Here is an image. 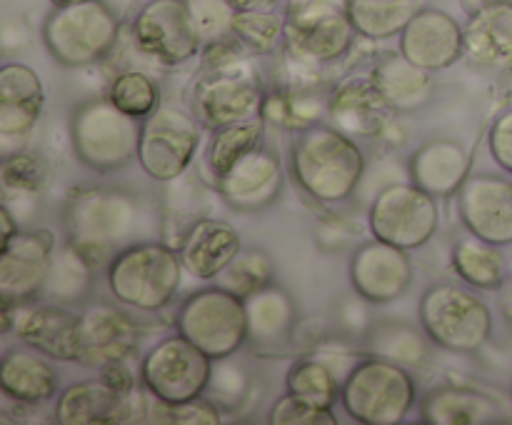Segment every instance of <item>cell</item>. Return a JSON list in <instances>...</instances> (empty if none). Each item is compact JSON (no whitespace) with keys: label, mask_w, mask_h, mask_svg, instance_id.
I'll list each match as a JSON object with an SVG mask.
<instances>
[{"label":"cell","mask_w":512,"mask_h":425,"mask_svg":"<svg viewBox=\"0 0 512 425\" xmlns=\"http://www.w3.org/2000/svg\"><path fill=\"white\" fill-rule=\"evenodd\" d=\"M270 425H338L333 408L310 403L285 390L268 410Z\"/></svg>","instance_id":"obj_43"},{"label":"cell","mask_w":512,"mask_h":425,"mask_svg":"<svg viewBox=\"0 0 512 425\" xmlns=\"http://www.w3.org/2000/svg\"><path fill=\"white\" fill-rule=\"evenodd\" d=\"M140 120L115 108L108 98L80 103L70 118V145L85 168L108 175L138 158Z\"/></svg>","instance_id":"obj_8"},{"label":"cell","mask_w":512,"mask_h":425,"mask_svg":"<svg viewBox=\"0 0 512 425\" xmlns=\"http://www.w3.org/2000/svg\"><path fill=\"white\" fill-rule=\"evenodd\" d=\"M45 108V85L25 63L0 68V135L3 140L25 138L38 125Z\"/></svg>","instance_id":"obj_26"},{"label":"cell","mask_w":512,"mask_h":425,"mask_svg":"<svg viewBox=\"0 0 512 425\" xmlns=\"http://www.w3.org/2000/svg\"><path fill=\"white\" fill-rule=\"evenodd\" d=\"M145 210L133 193L123 188H80L63 210L65 238L93 263L108 265L128 245L138 243Z\"/></svg>","instance_id":"obj_1"},{"label":"cell","mask_w":512,"mask_h":425,"mask_svg":"<svg viewBox=\"0 0 512 425\" xmlns=\"http://www.w3.org/2000/svg\"><path fill=\"white\" fill-rule=\"evenodd\" d=\"M53 170L50 163L35 150H8L0 165V185L8 198L13 195H43L48 190Z\"/></svg>","instance_id":"obj_40"},{"label":"cell","mask_w":512,"mask_h":425,"mask_svg":"<svg viewBox=\"0 0 512 425\" xmlns=\"http://www.w3.org/2000/svg\"><path fill=\"white\" fill-rule=\"evenodd\" d=\"M183 273L178 248L160 240H138L105 265V283L123 308L160 313L178 298Z\"/></svg>","instance_id":"obj_3"},{"label":"cell","mask_w":512,"mask_h":425,"mask_svg":"<svg viewBox=\"0 0 512 425\" xmlns=\"http://www.w3.org/2000/svg\"><path fill=\"white\" fill-rule=\"evenodd\" d=\"M368 228L383 243L403 250L423 248L440 230L438 198L413 180L388 185L370 203Z\"/></svg>","instance_id":"obj_11"},{"label":"cell","mask_w":512,"mask_h":425,"mask_svg":"<svg viewBox=\"0 0 512 425\" xmlns=\"http://www.w3.org/2000/svg\"><path fill=\"white\" fill-rule=\"evenodd\" d=\"M305 3H315V0H288V8H298V5Z\"/></svg>","instance_id":"obj_53"},{"label":"cell","mask_w":512,"mask_h":425,"mask_svg":"<svg viewBox=\"0 0 512 425\" xmlns=\"http://www.w3.org/2000/svg\"><path fill=\"white\" fill-rule=\"evenodd\" d=\"M93 270V263H90L80 250H75L73 245L65 243V248L60 250V253H55L53 268H50L43 295L63 305L80 303V300L90 293Z\"/></svg>","instance_id":"obj_37"},{"label":"cell","mask_w":512,"mask_h":425,"mask_svg":"<svg viewBox=\"0 0 512 425\" xmlns=\"http://www.w3.org/2000/svg\"><path fill=\"white\" fill-rule=\"evenodd\" d=\"M393 110L385 103L373 78L353 75L343 80L328 98V118L335 128L353 138H375L383 135L393 120Z\"/></svg>","instance_id":"obj_24"},{"label":"cell","mask_w":512,"mask_h":425,"mask_svg":"<svg viewBox=\"0 0 512 425\" xmlns=\"http://www.w3.org/2000/svg\"><path fill=\"white\" fill-rule=\"evenodd\" d=\"M55 258V235L48 228L18 230L0 245V298L25 305L43 295Z\"/></svg>","instance_id":"obj_15"},{"label":"cell","mask_w":512,"mask_h":425,"mask_svg":"<svg viewBox=\"0 0 512 425\" xmlns=\"http://www.w3.org/2000/svg\"><path fill=\"white\" fill-rule=\"evenodd\" d=\"M418 403V383L405 365L368 355L345 373L340 405L360 425H400Z\"/></svg>","instance_id":"obj_4"},{"label":"cell","mask_w":512,"mask_h":425,"mask_svg":"<svg viewBox=\"0 0 512 425\" xmlns=\"http://www.w3.org/2000/svg\"><path fill=\"white\" fill-rule=\"evenodd\" d=\"M265 90L263 80L250 68L238 70H203L190 93V110L205 130H220L225 125L263 115Z\"/></svg>","instance_id":"obj_13"},{"label":"cell","mask_w":512,"mask_h":425,"mask_svg":"<svg viewBox=\"0 0 512 425\" xmlns=\"http://www.w3.org/2000/svg\"><path fill=\"white\" fill-rule=\"evenodd\" d=\"M0 390L18 405H43L58 398V370L48 355L28 345L10 348L0 360Z\"/></svg>","instance_id":"obj_28"},{"label":"cell","mask_w":512,"mask_h":425,"mask_svg":"<svg viewBox=\"0 0 512 425\" xmlns=\"http://www.w3.org/2000/svg\"><path fill=\"white\" fill-rule=\"evenodd\" d=\"M0 218H3V243H5V240H10L15 233H18L20 223H15V218H13V213H10L8 203L0 208Z\"/></svg>","instance_id":"obj_49"},{"label":"cell","mask_w":512,"mask_h":425,"mask_svg":"<svg viewBox=\"0 0 512 425\" xmlns=\"http://www.w3.org/2000/svg\"><path fill=\"white\" fill-rule=\"evenodd\" d=\"M185 3H188L195 28H198L200 38L205 43H215V40L233 35V23L238 10H235L230 0H185Z\"/></svg>","instance_id":"obj_44"},{"label":"cell","mask_w":512,"mask_h":425,"mask_svg":"<svg viewBox=\"0 0 512 425\" xmlns=\"http://www.w3.org/2000/svg\"><path fill=\"white\" fill-rule=\"evenodd\" d=\"M465 58L488 73L512 68V0L485 5L468 15Z\"/></svg>","instance_id":"obj_25"},{"label":"cell","mask_w":512,"mask_h":425,"mask_svg":"<svg viewBox=\"0 0 512 425\" xmlns=\"http://www.w3.org/2000/svg\"><path fill=\"white\" fill-rule=\"evenodd\" d=\"M355 38L358 30L350 23L345 3L338 0H315L285 13V45L305 65H328L345 58Z\"/></svg>","instance_id":"obj_12"},{"label":"cell","mask_w":512,"mask_h":425,"mask_svg":"<svg viewBox=\"0 0 512 425\" xmlns=\"http://www.w3.org/2000/svg\"><path fill=\"white\" fill-rule=\"evenodd\" d=\"M365 353L388 358L405 368H420L430 355V338L425 330L398 320H383L370 325L365 333Z\"/></svg>","instance_id":"obj_34"},{"label":"cell","mask_w":512,"mask_h":425,"mask_svg":"<svg viewBox=\"0 0 512 425\" xmlns=\"http://www.w3.org/2000/svg\"><path fill=\"white\" fill-rule=\"evenodd\" d=\"M365 303H368V300H365L363 295L355 293V290L348 295V298L340 300L338 325L343 333H348V335L368 333L370 325H368V308H365Z\"/></svg>","instance_id":"obj_47"},{"label":"cell","mask_w":512,"mask_h":425,"mask_svg":"<svg viewBox=\"0 0 512 425\" xmlns=\"http://www.w3.org/2000/svg\"><path fill=\"white\" fill-rule=\"evenodd\" d=\"M453 270L475 290H500L508 280V260L500 245L488 243L468 230L453 243Z\"/></svg>","instance_id":"obj_31"},{"label":"cell","mask_w":512,"mask_h":425,"mask_svg":"<svg viewBox=\"0 0 512 425\" xmlns=\"http://www.w3.org/2000/svg\"><path fill=\"white\" fill-rule=\"evenodd\" d=\"M178 253L185 273L210 283V280H218L243 253V238L228 220L200 218L180 235Z\"/></svg>","instance_id":"obj_23"},{"label":"cell","mask_w":512,"mask_h":425,"mask_svg":"<svg viewBox=\"0 0 512 425\" xmlns=\"http://www.w3.org/2000/svg\"><path fill=\"white\" fill-rule=\"evenodd\" d=\"M13 333L28 348L60 363H80V313L63 303H25L15 310Z\"/></svg>","instance_id":"obj_20"},{"label":"cell","mask_w":512,"mask_h":425,"mask_svg":"<svg viewBox=\"0 0 512 425\" xmlns=\"http://www.w3.org/2000/svg\"><path fill=\"white\" fill-rule=\"evenodd\" d=\"M375 88L395 115H415L433 100L435 78L403 53H383L370 70Z\"/></svg>","instance_id":"obj_29"},{"label":"cell","mask_w":512,"mask_h":425,"mask_svg":"<svg viewBox=\"0 0 512 425\" xmlns=\"http://www.w3.org/2000/svg\"><path fill=\"white\" fill-rule=\"evenodd\" d=\"M140 328L120 303H90L80 310V363L105 368L138 353Z\"/></svg>","instance_id":"obj_19"},{"label":"cell","mask_w":512,"mask_h":425,"mask_svg":"<svg viewBox=\"0 0 512 425\" xmlns=\"http://www.w3.org/2000/svg\"><path fill=\"white\" fill-rule=\"evenodd\" d=\"M265 128H268V120L263 115H258V118L243 120V123L225 125V128L213 130L208 150H205V163H208V170L213 173V178L225 175L245 155L263 148Z\"/></svg>","instance_id":"obj_35"},{"label":"cell","mask_w":512,"mask_h":425,"mask_svg":"<svg viewBox=\"0 0 512 425\" xmlns=\"http://www.w3.org/2000/svg\"><path fill=\"white\" fill-rule=\"evenodd\" d=\"M233 35L253 55H270L285 45V15L275 10H238Z\"/></svg>","instance_id":"obj_41"},{"label":"cell","mask_w":512,"mask_h":425,"mask_svg":"<svg viewBox=\"0 0 512 425\" xmlns=\"http://www.w3.org/2000/svg\"><path fill=\"white\" fill-rule=\"evenodd\" d=\"M290 168L298 188L323 205L353 198L365 178V150L358 138L333 123H313L298 130L290 145Z\"/></svg>","instance_id":"obj_2"},{"label":"cell","mask_w":512,"mask_h":425,"mask_svg":"<svg viewBox=\"0 0 512 425\" xmlns=\"http://www.w3.org/2000/svg\"><path fill=\"white\" fill-rule=\"evenodd\" d=\"M498 415L493 398L460 385L433 388L420 400V420L428 425H483L498 420Z\"/></svg>","instance_id":"obj_30"},{"label":"cell","mask_w":512,"mask_h":425,"mask_svg":"<svg viewBox=\"0 0 512 425\" xmlns=\"http://www.w3.org/2000/svg\"><path fill=\"white\" fill-rule=\"evenodd\" d=\"M340 380L338 370L325 363L323 358H300L290 365L285 373V390L310 403L335 408L340 400Z\"/></svg>","instance_id":"obj_38"},{"label":"cell","mask_w":512,"mask_h":425,"mask_svg":"<svg viewBox=\"0 0 512 425\" xmlns=\"http://www.w3.org/2000/svg\"><path fill=\"white\" fill-rule=\"evenodd\" d=\"M213 180L218 195L230 208L253 215L263 213L283 195L285 170L278 153L263 145V148L245 155L228 173Z\"/></svg>","instance_id":"obj_21"},{"label":"cell","mask_w":512,"mask_h":425,"mask_svg":"<svg viewBox=\"0 0 512 425\" xmlns=\"http://www.w3.org/2000/svg\"><path fill=\"white\" fill-rule=\"evenodd\" d=\"M493 3H505V0H460V5H463L465 13H475V10L485 8V5H493Z\"/></svg>","instance_id":"obj_50"},{"label":"cell","mask_w":512,"mask_h":425,"mask_svg":"<svg viewBox=\"0 0 512 425\" xmlns=\"http://www.w3.org/2000/svg\"><path fill=\"white\" fill-rule=\"evenodd\" d=\"M275 283V263L265 250L250 248L243 250L238 258L233 260L228 270L220 275V285L235 290L243 298L258 293V290L268 288Z\"/></svg>","instance_id":"obj_42"},{"label":"cell","mask_w":512,"mask_h":425,"mask_svg":"<svg viewBox=\"0 0 512 425\" xmlns=\"http://www.w3.org/2000/svg\"><path fill=\"white\" fill-rule=\"evenodd\" d=\"M488 150L500 170L512 175V108L503 110L488 130Z\"/></svg>","instance_id":"obj_46"},{"label":"cell","mask_w":512,"mask_h":425,"mask_svg":"<svg viewBox=\"0 0 512 425\" xmlns=\"http://www.w3.org/2000/svg\"><path fill=\"white\" fill-rule=\"evenodd\" d=\"M105 98H108L115 108L123 110L125 115L140 120V123L163 105L160 85L155 83L148 73L133 68L120 70L118 75H113L108 90H105Z\"/></svg>","instance_id":"obj_39"},{"label":"cell","mask_w":512,"mask_h":425,"mask_svg":"<svg viewBox=\"0 0 512 425\" xmlns=\"http://www.w3.org/2000/svg\"><path fill=\"white\" fill-rule=\"evenodd\" d=\"M135 48L153 63L178 68L205 48L185 0H148L133 20Z\"/></svg>","instance_id":"obj_14"},{"label":"cell","mask_w":512,"mask_h":425,"mask_svg":"<svg viewBox=\"0 0 512 425\" xmlns=\"http://www.w3.org/2000/svg\"><path fill=\"white\" fill-rule=\"evenodd\" d=\"M235 10H275L283 0H230Z\"/></svg>","instance_id":"obj_48"},{"label":"cell","mask_w":512,"mask_h":425,"mask_svg":"<svg viewBox=\"0 0 512 425\" xmlns=\"http://www.w3.org/2000/svg\"><path fill=\"white\" fill-rule=\"evenodd\" d=\"M40 38L60 68H88L113 53L120 38V18L103 0L60 5L48 13Z\"/></svg>","instance_id":"obj_5"},{"label":"cell","mask_w":512,"mask_h":425,"mask_svg":"<svg viewBox=\"0 0 512 425\" xmlns=\"http://www.w3.org/2000/svg\"><path fill=\"white\" fill-rule=\"evenodd\" d=\"M323 110L328 113V103L315 95V90L305 83L285 85V88L270 90L263 105V118L278 128L298 133L308 125L320 123Z\"/></svg>","instance_id":"obj_36"},{"label":"cell","mask_w":512,"mask_h":425,"mask_svg":"<svg viewBox=\"0 0 512 425\" xmlns=\"http://www.w3.org/2000/svg\"><path fill=\"white\" fill-rule=\"evenodd\" d=\"M203 125L188 110L160 105L140 123L138 165L155 183L183 178L195 163L203 138Z\"/></svg>","instance_id":"obj_10"},{"label":"cell","mask_w":512,"mask_h":425,"mask_svg":"<svg viewBox=\"0 0 512 425\" xmlns=\"http://www.w3.org/2000/svg\"><path fill=\"white\" fill-rule=\"evenodd\" d=\"M360 38H400L410 20L423 10V0H343Z\"/></svg>","instance_id":"obj_33"},{"label":"cell","mask_w":512,"mask_h":425,"mask_svg":"<svg viewBox=\"0 0 512 425\" xmlns=\"http://www.w3.org/2000/svg\"><path fill=\"white\" fill-rule=\"evenodd\" d=\"M410 250L373 238L360 243L350 258V285L368 303L385 305L403 298L413 285Z\"/></svg>","instance_id":"obj_17"},{"label":"cell","mask_w":512,"mask_h":425,"mask_svg":"<svg viewBox=\"0 0 512 425\" xmlns=\"http://www.w3.org/2000/svg\"><path fill=\"white\" fill-rule=\"evenodd\" d=\"M213 363L210 355L175 330L143 355L140 383L153 400L178 405L205 395L213 383Z\"/></svg>","instance_id":"obj_9"},{"label":"cell","mask_w":512,"mask_h":425,"mask_svg":"<svg viewBox=\"0 0 512 425\" xmlns=\"http://www.w3.org/2000/svg\"><path fill=\"white\" fill-rule=\"evenodd\" d=\"M155 408L158 410V418L153 420H163V423H173V425H220L223 423V415H220V408L208 400L205 395L193 400H185V403L178 405H168L155 400Z\"/></svg>","instance_id":"obj_45"},{"label":"cell","mask_w":512,"mask_h":425,"mask_svg":"<svg viewBox=\"0 0 512 425\" xmlns=\"http://www.w3.org/2000/svg\"><path fill=\"white\" fill-rule=\"evenodd\" d=\"M175 330L223 363L250 340L248 305L243 295L225 285H205L183 298L175 313Z\"/></svg>","instance_id":"obj_7"},{"label":"cell","mask_w":512,"mask_h":425,"mask_svg":"<svg viewBox=\"0 0 512 425\" xmlns=\"http://www.w3.org/2000/svg\"><path fill=\"white\" fill-rule=\"evenodd\" d=\"M400 53L430 73L465 58V25L440 8H423L400 33Z\"/></svg>","instance_id":"obj_22"},{"label":"cell","mask_w":512,"mask_h":425,"mask_svg":"<svg viewBox=\"0 0 512 425\" xmlns=\"http://www.w3.org/2000/svg\"><path fill=\"white\" fill-rule=\"evenodd\" d=\"M500 308H503L505 320L512 325V283L503 290V298H500Z\"/></svg>","instance_id":"obj_51"},{"label":"cell","mask_w":512,"mask_h":425,"mask_svg":"<svg viewBox=\"0 0 512 425\" xmlns=\"http://www.w3.org/2000/svg\"><path fill=\"white\" fill-rule=\"evenodd\" d=\"M143 393H120L100 375L68 385L55 398L53 418L60 425H115L145 420Z\"/></svg>","instance_id":"obj_16"},{"label":"cell","mask_w":512,"mask_h":425,"mask_svg":"<svg viewBox=\"0 0 512 425\" xmlns=\"http://www.w3.org/2000/svg\"><path fill=\"white\" fill-rule=\"evenodd\" d=\"M53 8H60V5H75V3H85V0H50Z\"/></svg>","instance_id":"obj_52"},{"label":"cell","mask_w":512,"mask_h":425,"mask_svg":"<svg viewBox=\"0 0 512 425\" xmlns=\"http://www.w3.org/2000/svg\"><path fill=\"white\" fill-rule=\"evenodd\" d=\"M470 168L473 160L468 148L453 138H438L420 145L408 163L410 180L435 198H455L470 178Z\"/></svg>","instance_id":"obj_27"},{"label":"cell","mask_w":512,"mask_h":425,"mask_svg":"<svg viewBox=\"0 0 512 425\" xmlns=\"http://www.w3.org/2000/svg\"><path fill=\"white\" fill-rule=\"evenodd\" d=\"M245 305H248L250 340L260 345L278 343L285 335H293L295 325L300 320L293 295L275 283L248 295Z\"/></svg>","instance_id":"obj_32"},{"label":"cell","mask_w":512,"mask_h":425,"mask_svg":"<svg viewBox=\"0 0 512 425\" xmlns=\"http://www.w3.org/2000/svg\"><path fill=\"white\" fill-rule=\"evenodd\" d=\"M420 328L430 343L448 353L475 355L493 335L490 305L458 283H433L418 303Z\"/></svg>","instance_id":"obj_6"},{"label":"cell","mask_w":512,"mask_h":425,"mask_svg":"<svg viewBox=\"0 0 512 425\" xmlns=\"http://www.w3.org/2000/svg\"><path fill=\"white\" fill-rule=\"evenodd\" d=\"M458 215L465 230L488 243L512 245V180L498 173L470 175L460 188Z\"/></svg>","instance_id":"obj_18"}]
</instances>
